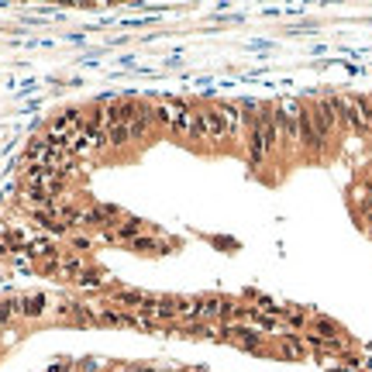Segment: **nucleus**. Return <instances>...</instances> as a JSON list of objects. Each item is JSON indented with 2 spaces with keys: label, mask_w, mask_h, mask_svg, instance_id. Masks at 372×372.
<instances>
[{
  "label": "nucleus",
  "mask_w": 372,
  "mask_h": 372,
  "mask_svg": "<svg viewBox=\"0 0 372 372\" xmlns=\"http://www.w3.org/2000/svg\"><path fill=\"white\" fill-rule=\"evenodd\" d=\"M366 224H369V235H372V210L366 214Z\"/></svg>",
  "instance_id": "4"
},
{
  "label": "nucleus",
  "mask_w": 372,
  "mask_h": 372,
  "mask_svg": "<svg viewBox=\"0 0 372 372\" xmlns=\"http://www.w3.org/2000/svg\"><path fill=\"white\" fill-rule=\"evenodd\" d=\"M193 114H196V138L221 142V138L231 135V124H228V117H224L221 107H203V110H193Z\"/></svg>",
  "instance_id": "3"
},
{
  "label": "nucleus",
  "mask_w": 372,
  "mask_h": 372,
  "mask_svg": "<svg viewBox=\"0 0 372 372\" xmlns=\"http://www.w3.org/2000/svg\"><path fill=\"white\" fill-rule=\"evenodd\" d=\"M300 103H279L273 110V124H276V149H296L300 145Z\"/></svg>",
  "instance_id": "2"
},
{
  "label": "nucleus",
  "mask_w": 372,
  "mask_h": 372,
  "mask_svg": "<svg viewBox=\"0 0 372 372\" xmlns=\"http://www.w3.org/2000/svg\"><path fill=\"white\" fill-rule=\"evenodd\" d=\"M276 152V124H273V110L269 107H255V114H248V131H245V155L248 162H266V155Z\"/></svg>",
  "instance_id": "1"
}]
</instances>
